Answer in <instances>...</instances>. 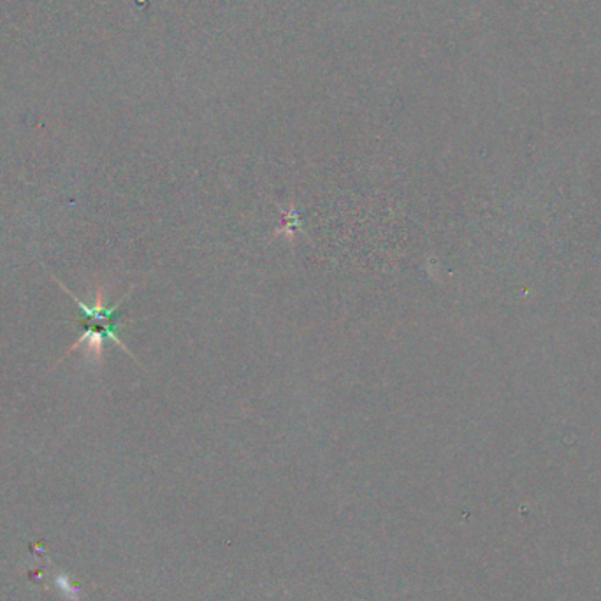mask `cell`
<instances>
[{
    "label": "cell",
    "instance_id": "1",
    "mask_svg": "<svg viewBox=\"0 0 601 601\" xmlns=\"http://www.w3.org/2000/svg\"><path fill=\"white\" fill-rule=\"evenodd\" d=\"M60 286H62V290H65V292L74 299V303H76V306H78V310H80L78 325H80L82 334H80L78 342H76L74 346L71 348V352H73L76 346H80V344H83L85 340H92L93 344H102L104 340H111V342H115L118 346H121L125 352H129L127 346L121 344V340L118 338L120 318H121L120 308H121V305L129 299V296H125L118 305H115V306H104V303H102L101 297L97 299V305L88 306V305H85L82 299H78L73 292H69L67 286H63L62 284H60ZM129 354H131V352H129Z\"/></svg>",
    "mask_w": 601,
    "mask_h": 601
}]
</instances>
